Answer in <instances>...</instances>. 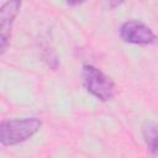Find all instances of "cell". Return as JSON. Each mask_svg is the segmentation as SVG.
<instances>
[{"label":"cell","instance_id":"6da1fadb","mask_svg":"<svg viewBox=\"0 0 158 158\" xmlns=\"http://www.w3.org/2000/svg\"><path fill=\"white\" fill-rule=\"evenodd\" d=\"M42 126L36 117L2 120L0 123V142L2 146H15L30 139Z\"/></svg>","mask_w":158,"mask_h":158},{"label":"cell","instance_id":"5b68a950","mask_svg":"<svg viewBox=\"0 0 158 158\" xmlns=\"http://www.w3.org/2000/svg\"><path fill=\"white\" fill-rule=\"evenodd\" d=\"M142 135L148 149L158 157V123L148 121L142 127Z\"/></svg>","mask_w":158,"mask_h":158},{"label":"cell","instance_id":"3957f363","mask_svg":"<svg viewBox=\"0 0 158 158\" xmlns=\"http://www.w3.org/2000/svg\"><path fill=\"white\" fill-rule=\"evenodd\" d=\"M120 37L132 44H153L157 41L156 33L143 22L136 20H128L120 27Z\"/></svg>","mask_w":158,"mask_h":158},{"label":"cell","instance_id":"7a4b0ae2","mask_svg":"<svg viewBox=\"0 0 158 158\" xmlns=\"http://www.w3.org/2000/svg\"><path fill=\"white\" fill-rule=\"evenodd\" d=\"M83 84L85 89L101 101H109L115 96V83L99 68L85 64L83 67Z\"/></svg>","mask_w":158,"mask_h":158},{"label":"cell","instance_id":"277c9868","mask_svg":"<svg viewBox=\"0 0 158 158\" xmlns=\"http://www.w3.org/2000/svg\"><path fill=\"white\" fill-rule=\"evenodd\" d=\"M21 7V1H7L0 10V49L1 54L6 51V47L11 36V27L14 20Z\"/></svg>","mask_w":158,"mask_h":158}]
</instances>
